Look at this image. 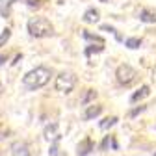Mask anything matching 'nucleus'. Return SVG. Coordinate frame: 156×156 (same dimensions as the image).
Instances as JSON below:
<instances>
[{
	"mask_svg": "<svg viewBox=\"0 0 156 156\" xmlns=\"http://www.w3.org/2000/svg\"><path fill=\"white\" fill-rule=\"evenodd\" d=\"M50 76H52V71H50L48 67L39 65V67H35V69H32L30 73L24 74L23 86H24V89H28V91L41 89V87H45V86L50 82Z\"/></svg>",
	"mask_w": 156,
	"mask_h": 156,
	"instance_id": "obj_1",
	"label": "nucleus"
},
{
	"mask_svg": "<svg viewBox=\"0 0 156 156\" xmlns=\"http://www.w3.org/2000/svg\"><path fill=\"white\" fill-rule=\"evenodd\" d=\"M26 28H28V34L32 37H50V35H54V26L45 17H32L26 24Z\"/></svg>",
	"mask_w": 156,
	"mask_h": 156,
	"instance_id": "obj_2",
	"label": "nucleus"
},
{
	"mask_svg": "<svg viewBox=\"0 0 156 156\" xmlns=\"http://www.w3.org/2000/svg\"><path fill=\"white\" fill-rule=\"evenodd\" d=\"M56 89L60 93H71L76 86V74L71 73V71H63L56 76Z\"/></svg>",
	"mask_w": 156,
	"mask_h": 156,
	"instance_id": "obj_3",
	"label": "nucleus"
},
{
	"mask_svg": "<svg viewBox=\"0 0 156 156\" xmlns=\"http://www.w3.org/2000/svg\"><path fill=\"white\" fill-rule=\"evenodd\" d=\"M115 78H117V82H119L121 86H130V84L136 82V78H138V71H136L132 65H128V63H123V65L117 67Z\"/></svg>",
	"mask_w": 156,
	"mask_h": 156,
	"instance_id": "obj_4",
	"label": "nucleus"
},
{
	"mask_svg": "<svg viewBox=\"0 0 156 156\" xmlns=\"http://www.w3.org/2000/svg\"><path fill=\"white\" fill-rule=\"evenodd\" d=\"M43 136H45V140L50 141V143L56 141V140H62V136H60V125H58V123L47 125L45 130H43Z\"/></svg>",
	"mask_w": 156,
	"mask_h": 156,
	"instance_id": "obj_5",
	"label": "nucleus"
},
{
	"mask_svg": "<svg viewBox=\"0 0 156 156\" xmlns=\"http://www.w3.org/2000/svg\"><path fill=\"white\" fill-rule=\"evenodd\" d=\"M9 151H11V156H32L30 147L24 141H13Z\"/></svg>",
	"mask_w": 156,
	"mask_h": 156,
	"instance_id": "obj_6",
	"label": "nucleus"
},
{
	"mask_svg": "<svg viewBox=\"0 0 156 156\" xmlns=\"http://www.w3.org/2000/svg\"><path fill=\"white\" fill-rule=\"evenodd\" d=\"M91 151H93V141H91V138H84L80 143H78V147H76V156H87Z\"/></svg>",
	"mask_w": 156,
	"mask_h": 156,
	"instance_id": "obj_7",
	"label": "nucleus"
},
{
	"mask_svg": "<svg viewBox=\"0 0 156 156\" xmlns=\"http://www.w3.org/2000/svg\"><path fill=\"white\" fill-rule=\"evenodd\" d=\"M101 113H102V106L91 104V106H87L86 112H84V119H86V121H91V119H95V117H99Z\"/></svg>",
	"mask_w": 156,
	"mask_h": 156,
	"instance_id": "obj_8",
	"label": "nucleus"
},
{
	"mask_svg": "<svg viewBox=\"0 0 156 156\" xmlns=\"http://www.w3.org/2000/svg\"><path fill=\"white\" fill-rule=\"evenodd\" d=\"M99 19H101V13H99V9H95V8H89V9L84 13V23H87V24L99 23Z\"/></svg>",
	"mask_w": 156,
	"mask_h": 156,
	"instance_id": "obj_9",
	"label": "nucleus"
},
{
	"mask_svg": "<svg viewBox=\"0 0 156 156\" xmlns=\"http://www.w3.org/2000/svg\"><path fill=\"white\" fill-rule=\"evenodd\" d=\"M140 21L145 24H154L156 23V13L151 9H141L140 11Z\"/></svg>",
	"mask_w": 156,
	"mask_h": 156,
	"instance_id": "obj_10",
	"label": "nucleus"
},
{
	"mask_svg": "<svg viewBox=\"0 0 156 156\" xmlns=\"http://www.w3.org/2000/svg\"><path fill=\"white\" fill-rule=\"evenodd\" d=\"M149 93H151V87H149V86H141L140 91H136V93L130 97V102H138V101L145 99V97H149Z\"/></svg>",
	"mask_w": 156,
	"mask_h": 156,
	"instance_id": "obj_11",
	"label": "nucleus"
},
{
	"mask_svg": "<svg viewBox=\"0 0 156 156\" xmlns=\"http://www.w3.org/2000/svg\"><path fill=\"white\" fill-rule=\"evenodd\" d=\"M13 2H17V0H0V15L2 17H8L9 15V9L13 6Z\"/></svg>",
	"mask_w": 156,
	"mask_h": 156,
	"instance_id": "obj_12",
	"label": "nucleus"
},
{
	"mask_svg": "<svg viewBox=\"0 0 156 156\" xmlns=\"http://www.w3.org/2000/svg\"><path fill=\"white\" fill-rule=\"evenodd\" d=\"M117 121H119V119H117V117L115 115H112V117H106V119H102L101 121V130H108V128H112Z\"/></svg>",
	"mask_w": 156,
	"mask_h": 156,
	"instance_id": "obj_13",
	"label": "nucleus"
},
{
	"mask_svg": "<svg viewBox=\"0 0 156 156\" xmlns=\"http://www.w3.org/2000/svg\"><path fill=\"white\" fill-rule=\"evenodd\" d=\"M125 45L128 48H140L141 47V39L140 37H128V39H125Z\"/></svg>",
	"mask_w": 156,
	"mask_h": 156,
	"instance_id": "obj_14",
	"label": "nucleus"
},
{
	"mask_svg": "<svg viewBox=\"0 0 156 156\" xmlns=\"http://www.w3.org/2000/svg\"><path fill=\"white\" fill-rule=\"evenodd\" d=\"M82 37L86 39V41H97V43H99V45H104V39H102V37H99V35H93V34H89L87 30H84Z\"/></svg>",
	"mask_w": 156,
	"mask_h": 156,
	"instance_id": "obj_15",
	"label": "nucleus"
},
{
	"mask_svg": "<svg viewBox=\"0 0 156 156\" xmlns=\"http://www.w3.org/2000/svg\"><path fill=\"white\" fill-rule=\"evenodd\" d=\"M101 30H104V32H110V34H113L115 35V39H117V41H123V37H121V34L119 32H117L113 26H110V24H102L101 26Z\"/></svg>",
	"mask_w": 156,
	"mask_h": 156,
	"instance_id": "obj_16",
	"label": "nucleus"
},
{
	"mask_svg": "<svg viewBox=\"0 0 156 156\" xmlns=\"http://www.w3.org/2000/svg\"><path fill=\"white\" fill-rule=\"evenodd\" d=\"M48 156H62V154H60V140L52 141V145H50V151H48Z\"/></svg>",
	"mask_w": 156,
	"mask_h": 156,
	"instance_id": "obj_17",
	"label": "nucleus"
},
{
	"mask_svg": "<svg viewBox=\"0 0 156 156\" xmlns=\"http://www.w3.org/2000/svg\"><path fill=\"white\" fill-rule=\"evenodd\" d=\"M11 37V30L9 28H6V30H2V34H0V47H4L6 43H8V39Z\"/></svg>",
	"mask_w": 156,
	"mask_h": 156,
	"instance_id": "obj_18",
	"label": "nucleus"
},
{
	"mask_svg": "<svg viewBox=\"0 0 156 156\" xmlns=\"http://www.w3.org/2000/svg\"><path fill=\"white\" fill-rule=\"evenodd\" d=\"M97 97V91H93V89H87V93L84 95V99H82V104H89L93 99Z\"/></svg>",
	"mask_w": 156,
	"mask_h": 156,
	"instance_id": "obj_19",
	"label": "nucleus"
},
{
	"mask_svg": "<svg viewBox=\"0 0 156 156\" xmlns=\"http://www.w3.org/2000/svg\"><path fill=\"white\" fill-rule=\"evenodd\" d=\"M102 50H104V47H95V45H89V47L86 48V56L89 58L93 52H102Z\"/></svg>",
	"mask_w": 156,
	"mask_h": 156,
	"instance_id": "obj_20",
	"label": "nucleus"
},
{
	"mask_svg": "<svg viewBox=\"0 0 156 156\" xmlns=\"http://www.w3.org/2000/svg\"><path fill=\"white\" fill-rule=\"evenodd\" d=\"M112 140H113L112 136H104V140H102V143H101V149H102V151H106V149H108V145L112 143Z\"/></svg>",
	"mask_w": 156,
	"mask_h": 156,
	"instance_id": "obj_21",
	"label": "nucleus"
},
{
	"mask_svg": "<svg viewBox=\"0 0 156 156\" xmlns=\"http://www.w3.org/2000/svg\"><path fill=\"white\" fill-rule=\"evenodd\" d=\"M145 108H147V106H138V108H134V110L130 112V117H136V115H140L141 112H145Z\"/></svg>",
	"mask_w": 156,
	"mask_h": 156,
	"instance_id": "obj_22",
	"label": "nucleus"
},
{
	"mask_svg": "<svg viewBox=\"0 0 156 156\" xmlns=\"http://www.w3.org/2000/svg\"><path fill=\"white\" fill-rule=\"evenodd\" d=\"M26 4L30 8H39V0H26Z\"/></svg>",
	"mask_w": 156,
	"mask_h": 156,
	"instance_id": "obj_23",
	"label": "nucleus"
},
{
	"mask_svg": "<svg viewBox=\"0 0 156 156\" xmlns=\"http://www.w3.org/2000/svg\"><path fill=\"white\" fill-rule=\"evenodd\" d=\"M6 62H8V56H0V67H2Z\"/></svg>",
	"mask_w": 156,
	"mask_h": 156,
	"instance_id": "obj_24",
	"label": "nucleus"
},
{
	"mask_svg": "<svg viewBox=\"0 0 156 156\" xmlns=\"http://www.w3.org/2000/svg\"><path fill=\"white\" fill-rule=\"evenodd\" d=\"M99 2H108V0H99Z\"/></svg>",
	"mask_w": 156,
	"mask_h": 156,
	"instance_id": "obj_25",
	"label": "nucleus"
},
{
	"mask_svg": "<svg viewBox=\"0 0 156 156\" xmlns=\"http://www.w3.org/2000/svg\"><path fill=\"white\" fill-rule=\"evenodd\" d=\"M154 156H156V152H154Z\"/></svg>",
	"mask_w": 156,
	"mask_h": 156,
	"instance_id": "obj_26",
	"label": "nucleus"
}]
</instances>
